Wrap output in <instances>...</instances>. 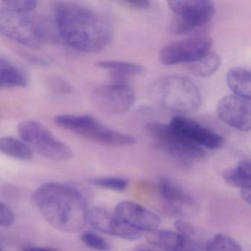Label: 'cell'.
<instances>
[{"label": "cell", "mask_w": 251, "mask_h": 251, "mask_svg": "<svg viewBox=\"0 0 251 251\" xmlns=\"http://www.w3.org/2000/svg\"><path fill=\"white\" fill-rule=\"evenodd\" d=\"M53 16L58 36L75 50L99 52L114 38V27L109 21L84 5L57 2Z\"/></svg>", "instance_id": "cell-1"}, {"label": "cell", "mask_w": 251, "mask_h": 251, "mask_svg": "<svg viewBox=\"0 0 251 251\" xmlns=\"http://www.w3.org/2000/svg\"><path fill=\"white\" fill-rule=\"evenodd\" d=\"M89 198L87 189L77 183L52 182L36 191L34 201L52 227L74 233L87 224Z\"/></svg>", "instance_id": "cell-2"}, {"label": "cell", "mask_w": 251, "mask_h": 251, "mask_svg": "<svg viewBox=\"0 0 251 251\" xmlns=\"http://www.w3.org/2000/svg\"><path fill=\"white\" fill-rule=\"evenodd\" d=\"M56 27L42 18L19 14L0 7V34L23 46L39 48L56 39Z\"/></svg>", "instance_id": "cell-3"}, {"label": "cell", "mask_w": 251, "mask_h": 251, "mask_svg": "<svg viewBox=\"0 0 251 251\" xmlns=\"http://www.w3.org/2000/svg\"><path fill=\"white\" fill-rule=\"evenodd\" d=\"M151 98L168 111L193 113L201 107L199 88L188 77L170 75L154 82L150 89Z\"/></svg>", "instance_id": "cell-4"}, {"label": "cell", "mask_w": 251, "mask_h": 251, "mask_svg": "<svg viewBox=\"0 0 251 251\" xmlns=\"http://www.w3.org/2000/svg\"><path fill=\"white\" fill-rule=\"evenodd\" d=\"M56 126L101 145L113 147L130 146L136 140L131 135L113 130L98 120L86 115L64 114L55 117Z\"/></svg>", "instance_id": "cell-5"}, {"label": "cell", "mask_w": 251, "mask_h": 251, "mask_svg": "<svg viewBox=\"0 0 251 251\" xmlns=\"http://www.w3.org/2000/svg\"><path fill=\"white\" fill-rule=\"evenodd\" d=\"M147 130L160 149L183 165H192L205 155L202 148L179 134L170 125L151 123Z\"/></svg>", "instance_id": "cell-6"}, {"label": "cell", "mask_w": 251, "mask_h": 251, "mask_svg": "<svg viewBox=\"0 0 251 251\" xmlns=\"http://www.w3.org/2000/svg\"><path fill=\"white\" fill-rule=\"evenodd\" d=\"M18 133L22 141L27 144L33 152L47 159L63 161L73 158L71 148L55 139L50 130L39 122H22L18 126Z\"/></svg>", "instance_id": "cell-7"}, {"label": "cell", "mask_w": 251, "mask_h": 251, "mask_svg": "<svg viewBox=\"0 0 251 251\" xmlns=\"http://www.w3.org/2000/svg\"><path fill=\"white\" fill-rule=\"evenodd\" d=\"M173 14L170 30L184 34L205 25L215 14L214 2L208 0H173L167 2Z\"/></svg>", "instance_id": "cell-8"}, {"label": "cell", "mask_w": 251, "mask_h": 251, "mask_svg": "<svg viewBox=\"0 0 251 251\" xmlns=\"http://www.w3.org/2000/svg\"><path fill=\"white\" fill-rule=\"evenodd\" d=\"M92 100L98 109L109 115H119L130 110L136 100V94L124 82L101 85L92 92Z\"/></svg>", "instance_id": "cell-9"}, {"label": "cell", "mask_w": 251, "mask_h": 251, "mask_svg": "<svg viewBox=\"0 0 251 251\" xmlns=\"http://www.w3.org/2000/svg\"><path fill=\"white\" fill-rule=\"evenodd\" d=\"M212 39L208 36L190 38L164 46L159 52V60L164 65L195 62L209 52Z\"/></svg>", "instance_id": "cell-10"}, {"label": "cell", "mask_w": 251, "mask_h": 251, "mask_svg": "<svg viewBox=\"0 0 251 251\" xmlns=\"http://www.w3.org/2000/svg\"><path fill=\"white\" fill-rule=\"evenodd\" d=\"M170 126L179 134L201 148L218 149L224 142L221 135L187 117L181 116L173 117Z\"/></svg>", "instance_id": "cell-11"}, {"label": "cell", "mask_w": 251, "mask_h": 251, "mask_svg": "<svg viewBox=\"0 0 251 251\" xmlns=\"http://www.w3.org/2000/svg\"><path fill=\"white\" fill-rule=\"evenodd\" d=\"M88 222L98 231L126 240H138L142 236V232L130 227L114 212H110L103 207H94L89 210Z\"/></svg>", "instance_id": "cell-12"}, {"label": "cell", "mask_w": 251, "mask_h": 251, "mask_svg": "<svg viewBox=\"0 0 251 251\" xmlns=\"http://www.w3.org/2000/svg\"><path fill=\"white\" fill-rule=\"evenodd\" d=\"M222 122L239 131H250L251 126V100L236 95L223 98L217 108Z\"/></svg>", "instance_id": "cell-13"}, {"label": "cell", "mask_w": 251, "mask_h": 251, "mask_svg": "<svg viewBox=\"0 0 251 251\" xmlns=\"http://www.w3.org/2000/svg\"><path fill=\"white\" fill-rule=\"evenodd\" d=\"M114 214L123 221L140 232L154 233L161 225L155 213L132 201H123L116 206Z\"/></svg>", "instance_id": "cell-14"}, {"label": "cell", "mask_w": 251, "mask_h": 251, "mask_svg": "<svg viewBox=\"0 0 251 251\" xmlns=\"http://www.w3.org/2000/svg\"><path fill=\"white\" fill-rule=\"evenodd\" d=\"M159 189L164 202L173 212L186 217H193L198 214L196 201L176 182L162 177Z\"/></svg>", "instance_id": "cell-15"}, {"label": "cell", "mask_w": 251, "mask_h": 251, "mask_svg": "<svg viewBox=\"0 0 251 251\" xmlns=\"http://www.w3.org/2000/svg\"><path fill=\"white\" fill-rule=\"evenodd\" d=\"M152 236V242L167 251H199L198 245L187 236L171 230H158Z\"/></svg>", "instance_id": "cell-16"}, {"label": "cell", "mask_w": 251, "mask_h": 251, "mask_svg": "<svg viewBox=\"0 0 251 251\" xmlns=\"http://www.w3.org/2000/svg\"><path fill=\"white\" fill-rule=\"evenodd\" d=\"M28 83V77L23 69L0 55V89L25 87Z\"/></svg>", "instance_id": "cell-17"}, {"label": "cell", "mask_w": 251, "mask_h": 251, "mask_svg": "<svg viewBox=\"0 0 251 251\" xmlns=\"http://www.w3.org/2000/svg\"><path fill=\"white\" fill-rule=\"evenodd\" d=\"M227 84L236 96L251 100V74L248 69L233 68L226 76Z\"/></svg>", "instance_id": "cell-18"}, {"label": "cell", "mask_w": 251, "mask_h": 251, "mask_svg": "<svg viewBox=\"0 0 251 251\" xmlns=\"http://www.w3.org/2000/svg\"><path fill=\"white\" fill-rule=\"evenodd\" d=\"M223 178L230 186L240 188L251 187V163L250 159H243L234 168L227 169L222 173Z\"/></svg>", "instance_id": "cell-19"}, {"label": "cell", "mask_w": 251, "mask_h": 251, "mask_svg": "<svg viewBox=\"0 0 251 251\" xmlns=\"http://www.w3.org/2000/svg\"><path fill=\"white\" fill-rule=\"evenodd\" d=\"M0 152L22 161H30L34 155V152L27 144L10 136L0 138Z\"/></svg>", "instance_id": "cell-20"}, {"label": "cell", "mask_w": 251, "mask_h": 251, "mask_svg": "<svg viewBox=\"0 0 251 251\" xmlns=\"http://www.w3.org/2000/svg\"><path fill=\"white\" fill-rule=\"evenodd\" d=\"M96 65L100 68L109 70L117 82H123L126 77L141 75L145 71L139 64L124 61H100L97 62Z\"/></svg>", "instance_id": "cell-21"}, {"label": "cell", "mask_w": 251, "mask_h": 251, "mask_svg": "<svg viewBox=\"0 0 251 251\" xmlns=\"http://www.w3.org/2000/svg\"><path fill=\"white\" fill-rule=\"evenodd\" d=\"M220 64L221 59L219 55L209 52L195 62L191 63L189 70L197 77H209L217 72Z\"/></svg>", "instance_id": "cell-22"}, {"label": "cell", "mask_w": 251, "mask_h": 251, "mask_svg": "<svg viewBox=\"0 0 251 251\" xmlns=\"http://www.w3.org/2000/svg\"><path fill=\"white\" fill-rule=\"evenodd\" d=\"M205 251H244V250L233 238L224 233H219L207 242Z\"/></svg>", "instance_id": "cell-23"}, {"label": "cell", "mask_w": 251, "mask_h": 251, "mask_svg": "<svg viewBox=\"0 0 251 251\" xmlns=\"http://www.w3.org/2000/svg\"><path fill=\"white\" fill-rule=\"evenodd\" d=\"M89 181L97 187L120 192L126 190L129 184L128 180L126 179L115 177H96L91 179Z\"/></svg>", "instance_id": "cell-24"}, {"label": "cell", "mask_w": 251, "mask_h": 251, "mask_svg": "<svg viewBox=\"0 0 251 251\" xmlns=\"http://www.w3.org/2000/svg\"><path fill=\"white\" fill-rule=\"evenodd\" d=\"M81 240L89 248L98 251L110 250V244L102 236L92 231H84L81 233Z\"/></svg>", "instance_id": "cell-25"}, {"label": "cell", "mask_w": 251, "mask_h": 251, "mask_svg": "<svg viewBox=\"0 0 251 251\" xmlns=\"http://www.w3.org/2000/svg\"><path fill=\"white\" fill-rule=\"evenodd\" d=\"M37 4L33 0H9L4 2V7L14 12L27 14L36 9Z\"/></svg>", "instance_id": "cell-26"}, {"label": "cell", "mask_w": 251, "mask_h": 251, "mask_svg": "<svg viewBox=\"0 0 251 251\" xmlns=\"http://www.w3.org/2000/svg\"><path fill=\"white\" fill-rule=\"evenodd\" d=\"M48 86L52 90L61 94H70L72 92V86L68 82L61 77L52 76L47 80Z\"/></svg>", "instance_id": "cell-27"}, {"label": "cell", "mask_w": 251, "mask_h": 251, "mask_svg": "<svg viewBox=\"0 0 251 251\" xmlns=\"http://www.w3.org/2000/svg\"><path fill=\"white\" fill-rule=\"evenodd\" d=\"M15 222V214L11 209L4 202H0V226L9 227Z\"/></svg>", "instance_id": "cell-28"}, {"label": "cell", "mask_w": 251, "mask_h": 251, "mask_svg": "<svg viewBox=\"0 0 251 251\" xmlns=\"http://www.w3.org/2000/svg\"><path fill=\"white\" fill-rule=\"evenodd\" d=\"M175 226H176V228L177 229L178 233L187 236L189 239L197 242L198 236V230H197L196 227H194L190 223L177 220V221L176 222V223H175ZM198 237H199V236H198ZM197 243H198V242H197Z\"/></svg>", "instance_id": "cell-29"}, {"label": "cell", "mask_w": 251, "mask_h": 251, "mask_svg": "<svg viewBox=\"0 0 251 251\" xmlns=\"http://www.w3.org/2000/svg\"><path fill=\"white\" fill-rule=\"evenodd\" d=\"M123 3L136 8V9H147L151 5V2L148 0H128L125 1Z\"/></svg>", "instance_id": "cell-30"}, {"label": "cell", "mask_w": 251, "mask_h": 251, "mask_svg": "<svg viewBox=\"0 0 251 251\" xmlns=\"http://www.w3.org/2000/svg\"><path fill=\"white\" fill-rule=\"evenodd\" d=\"M23 251H61V250L50 247L27 246L23 249Z\"/></svg>", "instance_id": "cell-31"}, {"label": "cell", "mask_w": 251, "mask_h": 251, "mask_svg": "<svg viewBox=\"0 0 251 251\" xmlns=\"http://www.w3.org/2000/svg\"><path fill=\"white\" fill-rule=\"evenodd\" d=\"M241 196L242 199L247 203L251 204V187L245 188L241 189Z\"/></svg>", "instance_id": "cell-32"}, {"label": "cell", "mask_w": 251, "mask_h": 251, "mask_svg": "<svg viewBox=\"0 0 251 251\" xmlns=\"http://www.w3.org/2000/svg\"><path fill=\"white\" fill-rule=\"evenodd\" d=\"M26 58L30 62L33 63L34 64H37V65L45 66L48 64L45 60L42 59V58H38V57L33 56V55H26Z\"/></svg>", "instance_id": "cell-33"}, {"label": "cell", "mask_w": 251, "mask_h": 251, "mask_svg": "<svg viewBox=\"0 0 251 251\" xmlns=\"http://www.w3.org/2000/svg\"><path fill=\"white\" fill-rule=\"evenodd\" d=\"M2 237H1V236H0V250H2Z\"/></svg>", "instance_id": "cell-34"}, {"label": "cell", "mask_w": 251, "mask_h": 251, "mask_svg": "<svg viewBox=\"0 0 251 251\" xmlns=\"http://www.w3.org/2000/svg\"><path fill=\"white\" fill-rule=\"evenodd\" d=\"M140 251H151V250H141Z\"/></svg>", "instance_id": "cell-35"}, {"label": "cell", "mask_w": 251, "mask_h": 251, "mask_svg": "<svg viewBox=\"0 0 251 251\" xmlns=\"http://www.w3.org/2000/svg\"><path fill=\"white\" fill-rule=\"evenodd\" d=\"M0 251H4L3 250H0Z\"/></svg>", "instance_id": "cell-36"}]
</instances>
